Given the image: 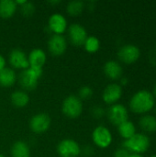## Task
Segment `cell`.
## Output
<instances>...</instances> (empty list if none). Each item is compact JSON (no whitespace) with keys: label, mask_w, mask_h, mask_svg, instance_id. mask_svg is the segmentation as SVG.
<instances>
[{"label":"cell","mask_w":156,"mask_h":157,"mask_svg":"<svg viewBox=\"0 0 156 157\" xmlns=\"http://www.w3.org/2000/svg\"><path fill=\"white\" fill-rule=\"evenodd\" d=\"M122 96V87L117 83L108 85L102 94V98L105 103L108 105L116 104Z\"/></svg>","instance_id":"cell-14"},{"label":"cell","mask_w":156,"mask_h":157,"mask_svg":"<svg viewBox=\"0 0 156 157\" xmlns=\"http://www.w3.org/2000/svg\"><path fill=\"white\" fill-rule=\"evenodd\" d=\"M49 3L51 5H57V4H61V1L60 0H57V1H50Z\"/></svg>","instance_id":"cell-32"},{"label":"cell","mask_w":156,"mask_h":157,"mask_svg":"<svg viewBox=\"0 0 156 157\" xmlns=\"http://www.w3.org/2000/svg\"><path fill=\"white\" fill-rule=\"evenodd\" d=\"M86 8V3L80 0L70 1L66 6V12L72 17H78Z\"/></svg>","instance_id":"cell-23"},{"label":"cell","mask_w":156,"mask_h":157,"mask_svg":"<svg viewBox=\"0 0 156 157\" xmlns=\"http://www.w3.org/2000/svg\"><path fill=\"white\" fill-rule=\"evenodd\" d=\"M19 8V11L21 13V15L23 17H31L34 12H35V6L32 2H29L27 1L24 5H22L21 6L18 7Z\"/></svg>","instance_id":"cell-25"},{"label":"cell","mask_w":156,"mask_h":157,"mask_svg":"<svg viewBox=\"0 0 156 157\" xmlns=\"http://www.w3.org/2000/svg\"><path fill=\"white\" fill-rule=\"evenodd\" d=\"M93 96V89L89 86H83L80 87L78 91V98L83 100V99H89Z\"/></svg>","instance_id":"cell-26"},{"label":"cell","mask_w":156,"mask_h":157,"mask_svg":"<svg viewBox=\"0 0 156 157\" xmlns=\"http://www.w3.org/2000/svg\"><path fill=\"white\" fill-rule=\"evenodd\" d=\"M131 155V153L129 151H127L125 148L121 147L116 150V152L114 153V157H129Z\"/></svg>","instance_id":"cell-28"},{"label":"cell","mask_w":156,"mask_h":157,"mask_svg":"<svg viewBox=\"0 0 156 157\" xmlns=\"http://www.w3.org/2000/svg\"><path fill=\"white\" fill-rule=\"evenodd\" d=\"M120 84H121L122 86H126V85L128 84V78H126V77H121V78H120Z\"/></svg>","instance_id":"cell-31"},{"label":"cell","mask_w":156,"mask_h":157,"mask_svg":"<svg viewBox=\"0 0 156 157\" xmlns=\"http://www.w3.org/2000/svg\"><path fill=\"white\" fill-rule=\"evenodd\" d=\"M67 30L68 39L74 46L81 47L84 45L86 38L88 37L86 29L84 26L77 23H74L68 27Z\"/></svg>","instance_id":"cell-9"},{"label":"cell","mask_w":156,"mask_h":157,"mask_svg":"<svg viewBox=\"0 0 156 157\" xmlns=\"http://www.w3.org/2000/svg\"><path fill=\"white\" fill-rule=\"evenodd\" d=\"M118 132L123 139L128 140L136 133V128L133 122L127 121L118 126Z\"/></svg>","instance_id":"cell-22"},{"label":"cell","mask_w":156,"mask_h":157,"mask_svg":"<svg viewBox=\"0 0 156 157\" xmlns=\"http://www.w3.org/2000/svg\"><path fill=\"white\" fill-rule=\"evenodd\" d=\"M139 125L145 132H156V117L152 115H144L140 119Z\"/></svg>","instance_id":"cell-21"},{"label":"cell","mask_w":156,"mask_h":157,"mask_svg":"<svg viewBox=\"0 0 156 157\" xmlns=\"http://www.w3.org/2000/svg\"><path fill=\"white\" fill-rule=\"evenodd\" d=\"M28 60L29 63V66L43 68L47 61L46 52L40 48H35L30 51L28 55Z\"/></svg>","instance_id":"cell-16"},{"label":"cell","mask_w":156,"mask_h":157,"mask_svg":"<svg viewBox=\"0 0 156 157\" xmlns=\"http://www.w3.org/2000/svg\"><path fill=\"white\" fill-rule=\"evenodd\" d=\"M6 58L0 54V71L4 68H6Z\"/></svg>","instance_id":"cell-30"},{"label":"cell","mask_w":156,"mask_h":157,"mask_svg":"<svg viewBox=\"0 0 156 157\" xmlns=\"http://www.w3.org/2000/svg\"><path fill=\"white\" fill-rule=\"evenodd\" d=\"M68 29L66 17L61 13H53L48 20V29L53 35H63Z\"/></svg>","instance_id":"cell-11"},{"label":"cell","mask_w":156,"mask_h":157,"mask_svg":"<svg viewBox=\"0 0 156 157\" xmlns=\"http://www.w3.org/2000/svg\"><path fill=\"white\" fill-rule=\"evenodd\" d=\"M154 96L156 98V84L155 86H154Z\"/></svg>","instance_id":"cell-34"},{"label":"cell","mask_w":156,"mask_h":157,"mask_svg":"<svg viewBox=\"0 0 156 157\" xmlns=\"http://www.w3.org/2000/svg\"><path fill=\"white\" fill-rule=\"evenodd\" d=\"M83 46L87 52L95 53L100 48V41L96 36H88Z\"/></svg>","instance_id":"cell-24"},{"label":"cell","mask_w":156,"mask_h":157,"mask_svg":"<svg viewBox=\"0 0 156 157\" xmlns=\"http://www.w3.org/2000/svg\"><path fill=\"white\" fill-rule=\"evenodd\" d=\"M60 157H79L81 155V146L74 139L66 138L62 140L56 147Z\"/></svg>","instance_id":"cell-5"},{"label":"cell","mask_w":156,"mask_h":157,"mask_svg":"<svg viewBox=\"0 0 156 157\" xmlns=\"http://www.w3.org/2000/svg\"><path fill=\"white\" fill-rule=\"evenodd\" d=\"M0 157H6V156H5V155H4L3 154H1V153H0Z\"/></svg>","instance_id":"cell-35"},{"label":"cell","mask_w":156,"mask_h":157,"mask_svg":"<svg viewBox=\"0 0 156 157\" xmlns=\"http://www.w3.org/2000/svg\"><path fill=\"white\" fill-rule=\"evenodd\" d=\"M8 62L10 65L15 69L25 70L29 67L28 55L25 53L23 50L19 48H15L11 50L8 55Z\"/></svg>","instance_id":"cell-12"},{"label":"cell","mask_w":156,"mask_h":157,"mask_svg":"<svg viewBox=\"0 0 156 157\" xmlns=\"http://www.w3.org/2000/svg\"><path fill=\"white\" fill-rule=\"evenodd\" d=\"M17 8L15 0H0V17L5 19L12 17Z\"/></svg>","instance_id":"cell-18"},{"label":"cell","mask_w":156,"mask_h":157,"mask_svg":"<svg viewBox=\"0 0 156 157\" xmlns=\"http://www.w3.org/2000/svg\"><path fill=\"white\" fill-rule=\"evenodd\" d=\"M81 153L85 156H92L94 154V149L91 145H86L83 148H81Z\"/></svg>","instance_id":"cell-29"},{"label":"cell","mask_w":156,"mask_h":157,"mask_svg":"<svg viewBox=\"0 0 156 157\" xmlns=\"http://www.w3.org/2000/svg\"><path fill=\"white\" fill-rule=\"evenodd\" d=\"M150 157H156V155H152V156H150Z\"/></svg>","instance_id":"cell-36"},{"label":"cell","mask_w":156,"mask_h":157,"mask_svg":"<svg viewBox=\"0 0 156 157\" xmlns=\"http://www.w3.org/2000/svg\"><path fill=\"white\" fill-rule=\"evenodd\" d=\"M48 50L54 56L63 55L67 50V40L63 35H51L48 40Z\"/></svg>","instance_id":"cell-13"},{"label":"cell","mask_w":156,"mask_h":157,"mask_svg":"<svg viewBox=\"0 0 156 157\" xmlns=\"http://www.w3.org/2000/svg\"><path fill=\"white\" fill-rule=\"evenodd\" d=\"M151 145L150 138L144 133H135L132 137L123 142L122 147L131 154H143Z\"/></svg>","instance_id":"cell-3"},{"label":"cell","mask_w":156,"mask_h":157,"mask_svg":"<svg viewBox=\"0 0 156 157\" xmlns=\"http://www.w3.org/2000/svg\"><path fill=\"white\" fill-rule=\"evenodd\" d=\"M51 123V119L47 113H37L33 115L29 121V128L36 134L46 132Z\"/></svg>","instance_id":"cell-6"},{"label":"cell","mask_w":156,"mask_h":157,"mask_svg":"<svg viewBox=\"0 0 156 157\" xmlns=\"http://www.w3.org/2000/svg\"><path fill=\"white\" fill-rule=\"evenodd\" d=\"M91 113H92V116L95 119H101L106 114V111H105V109L102 107H100V106H95L91 109Z\"/></svg>","instance_id":"cell-27"},{"label":"cell","mask_w":156,"mask_h":157,"mask_svg":"<svg viewBox=\"0 0 156 157\" xmlns=\"http://www.w3.org/2000/svg\"><path fill=\"white\" fill-rule=\"evenodd\" d=\"M83 102L75 95L66 97L62 103V111L69 119H77L83 112Z\"/></svg>","instance_id":"cell-4"},{"label":"cell","mask_w":156,"mask_h":157,"mask_svg":"<svg viewBox=\"0 0 156 157\" xmlns=\"http://www.w3.org/2000/svg\"><path fill=\"white\" fill-rule=\"evenodd\" d=\"M129 157H143L141 155H138V154H131Z\"/></svg>","instance_id":"cell-33"},{"label":"cell","mask_w":156,"mask_h":157,"mask_svg":"<svg viewBox=\"0 0 156 157\" xmlns=\"http://www.w3.org/2000/svg\"><path fill=\"white\" fill-rule=\"evenodd\" d=\"M107 115L108 121L113 125L116 126H119L121 123L127 121L129 118V112L126 107L123 106L122 104H118V103L110 106V108L108 109Z\"/></svg>","instance_id":"cell-8"},{"label":"cell","mask_w":156,"mask_h":157,"mask_svg":"<svg viewBox=\"0 0 156 157\" xmlns=\"http://www.w3.org/2000/svg\"><path fill=\"white\" fill-rule=\"evenodd\" d=\"M104 74L105 75L111 79V80H119L121 78L122 76V73H123V69L122 66L120 65V63H118L117 61H108L105 64H104Z\"/></svg>","instance_id":"cell-15"},{"label":"cell","mask_w":156,"mask_h":157,"mask_svg":"<svg viewBox=\"0 0 156 157\" xmlns=\"http://www.w3.org/2000/svg\"><path fill=\"white\" fill-rule=\"evenodd\" d=\"M10 101L16 108H25L29 103V96L24 90H16L11 94Z\"/></svg>","instance_id":"cell-17"},{"label":"cell","mask_w":156,"mask_h":157,"mask_svg":"<svg viewBox=\"0 0 156 157\" xmlns=\"http://www.w3.org/2000/svg\"><path fill=\"white\" fill-rule=\"evenodd\" d=\"M17 77L12 68H4L0 71V86L10 87L15 85Z\"/></svg>","instance_id":"cell-19"},{"label":"cell","mask_w":156,"mask_h":157,"mask_svg":"<svg viewBox=\"0 0 156 157\" xmlns=\"http://www.w3.org/2000/svg\"><path fill=\"white\" fill-rule=\"evenodd\" d=\"M155 113H156V109H155Z\"/></svg>","instance_id":"cell-37"},{"label":"cell","mask_w":156,"mask_h":157,"mask_svg":"<svg viewBox=\"0 0 156 157\" xmlns=\"http://www.w3.org/2000/svg\"><path fill=\"white\" fill-rule=\"evenodd\" d=\"M11 157H30V148L24 141L15 142L10 149Z\"/></svg>","instance_id":"cell-20"},{"label":"cell","mask_w":156,"mask_h":157,"mask_svg":"<svg viewBox=\"0 0 156 157\" xmlns=\"http://www.w3.org/2000/svg\"><path fill=\"white\" fill-rule=\"evenodd\" d=\"M43 68L32 67L22 70L18 75V83L23 88L24 91H32L34 90L39 84V80L42 76Z\"/></svg>","instance_id":"cell-2"},{"label":"cell","mask_w":156,"mask_h":157,"mask_svg":"<svg viewBox=\"0 0 156 157\" xmlns=\"http://www.w3.org/2000/svg\"><path fill=\"white\" fill-rule=\"evenodd\" d=\"M92 140L96 146L105 149L111 144L112 134L107 127L100 125L94 129L92 132Z\"/></svg>","instance_id":"cell-7"},{"label":"cell","mask_w":156,"mask_h":157,"mask_svg":"<svg viewBox=\"0 0 156 157\" xmlns=\"http://www.w3.org/2000/svg\"><path fill=\"white\" fill-rule=\"evenodd\" d=\"M141 51L133 44H125L118 51V57L120 61L126 64H131L137 62L140 58Z\"/></svg>","instance_id":"cell-10"},{"label":"cell","mask_w":156,"mask_h":157,"mask_svg":"<svg viewBox=\"0 0 156 157\" xmlns=\"http://www.w3.org/2000/svg\"><path fill=\"white\" fill-rule=\"evenodd\" d=\"M154 97L148 90H140L136 92L130 100V109L136 114L149 112L154 107Z\"/></svg>","instance_id":"cell-1"}]
</instances>
